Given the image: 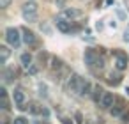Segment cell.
Returning <instances> with one entry per match:
<instances>
[{
	"label": "cell",
	"instance_id": "obj_1",
	"mask_svg": "<svg viewBox=\"0 0 129 124\" xmlns=\"http://www.w3.org/2000/svg\"><path fill=\"white\" fill-rule=\"evenodd\" d=\"M6 41H7L13 48H18V46H20V41H21L20 30H18L16 27H9V29L6 30Z\"/></svg>",
	"mask_w": 129,
	"mask_h": 124
},
{
	"label": "cell",
	"instance_id": "obj_2",
	"mask_svg": "<svg viewBox=\"0 0 129 124\" xmlns=\"http://www.w3.org/2000/svg\"><path fill=\"white\" fill-rule=\"evenodd\" d=\"M83 59H85V64H87L88 67H94V64H95V60L99 59V55H97L94 50H85Z\"/></svg>",
	"mask_w": 129,
	"mask_h": 124
},
{
	"label": "cell",
	"instance_id": "obj_3",
	"mask_svg": "<svg viewBox=\"0 0 129 124\" xmlns=\"http://www.w3.org/2000/svg\"><path fill=\"white\" fill-rule=\"evenodd\" d=\"M115 67L118 71H124L127 67V57L124 53H115Z\"/></svg>",
	"mask_w": 129,
	"mask_h": 124
},
{
	"label": "cell",
	"instance_id": "obj_4",
	"mask_svg": "<svg viewBox=\"0 0 129 124\" xmlns=\"http://www.w3.org/2000/svg\"><path fill=\"white\" fill-rule=\"evenodd\" d=\"M113 101H115L113 94H111V92H104V94H103V99H101V106H103V108H110V106L113 105Z\"/></svg>",
	"mask_w": 129,
	"mask_h": 124
},
{
	"label": "cell",
	"instance_id": "obj_5",
	"mask_svg": "<svg viewBox=\"0 0 129 124\" xmlns=\"http://www.w3.org/2000/svg\"><path fill=\"white\" fill-rule=\"evenodd\" d=\"M83 13L80 9H66L62 13V18H67V20H73V18H80Z\"/></svg>",
	"mask_w": 129,
	"mask_h": 124
},
{
	"label": "cell",
	"instance_id": "obj_6",
	"mask_svg": "<svg viewBox=\"0 0 129 124\" xmlns=\"http://www.w3.org/2000/svg\"><path fill=\"white\" fill-rule=\"evenodd\" d=\"M21 32H23V41H25L27 44H36V34H34L32 30H28V29H23Z\"/></svg>",
	"mask_w": 129,
	"mask_h": 124
},
{
	"label": "cell",
	"instance_id": "obj_7",
	"mask_svg": "<svg viewBox=\"0 0 129 124\" xmlns=\"http://www.w3.org/2000/svg\"><path fill=\"white\" fill-rule=\"evenodd\" d=\"M57 29H58L60 32H71V30H73L71 21H64L62 18H58V20H57Z\"/></svg>",
	"mask_w": 129,
	"mask_h": 124
},
{
	"label": "cell",
	"instance_id": "obj_8",
	"mask_svg": "<svg viewBox=\"0 0 129 124\" xmlns=\"http://www.w3.org/2000/svg\"><path fill=\"white\" fill-rule=\"evenodd\" d=\"M13 99H14L16 105H23V103H25V94H23L20 89H16V90L13 92Z\"/></svg>",
	"mask_w": 129,
	"mask_h": 124
},
{
	"label": "cell",
	"instance_id": "obj_9",
	"mask_svg": "<svg viewBox=\"0 0 129 124\" xmlns=\"http://www.w3.org/2000/svg\"><path fill=\"white\" fill-rule=\"evenodd\" d=\"M9 53L11 50L7 46H0V64H6V60L9 59Z\"/></svg>",
	"mask_w": 129,
	"mask_h": 124
},
{
	"label": "cell",
	"instance_id": "obj_10",
	"mask_svg": "<svg viewBox=\"0 0 129 124\" xmlns=\"http://www.w3.org/2000/svg\"><path fill=\"white\" fill-rule=\"evenodd\" d=\"M122 110H124V103H122V99H118V103L111 108V115H113V117H118V115L122 113Z\"/></svg>",
	"mask_w": 129,
	"mask_h": 124
},
{
	"label": "cell",
	"instance_id": "obj_11",
	"mask_svg": "<svg viewBox=\"0 0 129 124\" xmlns=\"http://www.w3.org/2000/svg\"><path fill=\"white\" fill-rule=\"evenodd\" d=\"M21 64H23V67L28 69V67L32 66V55H30V53H23V55H21Z\"/></svg>",
	"mask_w": 129,
	"mask_h": 124
},
{
	"label": "cell",
	"instance_id": "obj_12",
	"mask_svg": "<svg viewBox=\"0 0 129 124\" xmlns=\"http://www.w3.org/2000/svg\"><path fill=\"white\" fill-rule=\"evenodd\" d=\"M36 11H37L36 2H27V4L23 6V13H36Z\"/></svg>",
	"mask_w": 129,
	"mask_h": 124
},
{
	"label": "cell",
	"instance_id": "obj_13",
	"mask_svg": "<svg viewBox=\"0 0 129 124\" xmlns=\"http://www.w3.org/2000/svg\"><path fill=\"white\" fill-rule=\"evenodd\" d=\"M23 18H25V21H28V23L37 21V11H36V13H23Z\"/></svg>",
	"mask_w": 129,
	"mask_h": 124
},
{
	"label": "cell",
	"instance_id": "obj_14",
	"mask_svg": "<svg viewBox=\"0 0 129 124\" xmlns=\"http://www.w3.org/2000/svg\"><path fill=\"white\" fill-rule=\"evenodd\" d=\"M103 94H104V92H103V89H101V87H95V89H94V101H95V103H99V101L103 99Z\"/></svg>",
	"mask_w": 129,
	"mask_h": 124
},
{
	"label": "cell",
	"instance_id": "obj_15",
	"mask_svg": "<svg viewBox=\"0 0 129 124\" xmlns=\"http://www.w3.org/2000/svg\"><path fill=\"white\" fill-rule=\"evenodd\" d=\"M108 82H110V83H113V85H118V83H120V76H118V75H113V73H110V76H108Z\"/></svg>",
	"mask_w": 129,
	"mask_h": 124
},
{
	"label": "cell",
	"instance_id": "obj_16",
	"mask_svg": "<svg viewBox=\"0 0 129 124\" xmlns=\"http://www.w3.org/2000/svg\"><path fill=\"white\" fill-rule=\"evenodd\" d=\"M87 94H90V82H87V80H85V83H83V89H81V94H80V96H87Z\"/></svg>",
	"mask_w": 129,
	"mask_h": 124
},
{
	"label": "cell",
	"instance_id": "obj_17",
	"mask_svg": "<svg viewBox=\"0 0 129 124\" xmlns=\"http://www.w3.org/2000/svg\"><path fill=\"white\" fill-rule=\"evenodd\" d=\"M60 66H62V60H60V59H55V57H51V67H53V69H58Z\"/></svg>",
	"mask_w": 129,
	"mask_h": 124
},
{
	"label": "cell",
	"instance_id": "obj_18",
	"mask_svg": "<svg viewBox=\"0 0 129 124\" xmlns=\"http://www.w3.org/2000/svg\"><path fill=\"white\" fill-rule=\"evenodd\" d=\"M13 124H27V119H25V117H16V119L13 120Z\"/></svg>",
	"mask_w": 129,
	"mask_h": 124
},
{
	"label": "cell",
	"instance_id": "obj_19",
	"mask_svg": "<svg viewBox=\"0 0 129 124\" xmlns=\"http://www.w3.org/2000/svg\"><path fill=\"white\" fill-rule=\"evenodd\" d=\"M2 108L4 110H9V101H7V96L2 97Z\"/></svg>",
	"mask_w": 129,
	"mask_h": 124
},
{
	"label": "cell",
	"instance_id": "obj_20",
	"mask_svg": "<svg viewBox=\"0 0 129 124\" xmlns=\"http://www.w3.org/2000/svg\"><path fill=\"white\" fill-rule=\"evenodd\" d=\"M39 90H41L39 94H41L43 97H46V96H48V94H46V85H39Z\"/></svg>",
	"mask_w": 129,
	"mask_h": 124
},
{
	"label": "cell",
	"instance_id": "obj_21",
	"mask_svg": "<svg viewBox=\"0 0 129 124\" xmlns=\"http://www.w3.org/2000/svg\"><path fill=\"white\" fill-rule=\"evenodd\" d=\"M11 4V0H0V6H2V7H7Z\"/></svg>",
	"mask_w": 129,
	"mask_h": 124
},
{
	"label": "cell",
	"instance_id": "obj_22",
	"mask_svg": "<svg viewBox=\"0 0 129 124\" xmlns=\"http://www.w3.org/2000/svg\"><path fill=\"white\" fill-rule=\"evenodd\" d=\"M28 73H30V75H36V73H37V67H36V66H30V67H28Z\"/></svg>",
	"mask_w": 129,
	"mask_h": 124
},
{
	"label": "cell",
	"instance_id": "obj_23",
	"mask_svg": "<svg viewBox=\"0 0 129 124\" xmlns=\"http://www.w3.org/2000/svg\"><path fill=\"white\" fill-rule=\"evenodd\" d=\"M62 124H74V122H73L71 119H67V117H64V119H62Z\"/></svg>",
	"mask_w": 129,
	"mask_h": 124
},
{
	"label": "cell",
	"instance_id": "obj_24",
	"mask_svg": "<svg viewBox=\"0 0 129 124\" xmlns=\"http://www.w3.org/2000/svg\"><path fill=\"white\" fill-rule=\"evenodd\" d=\"M74 117H76V120H78V124H81V113H80V112H76V115H74Z\"/></svg>",
	"mask_w": 129,
	"mask_h": 124
},
{
	"label": "cell",
	"instance_id": "obj_25",
	"mask_svg": "<svg viewBox=\"0 0 129 124\" xmlns=\"http://www.w3.org/2000/svg\"><path fill=\"white\" fill-rule=\"evenodd\" d=\"M0 96H2V97H4V96H7V90H6L4 87H2V89H0Z\"/></svg>",
	"mask_w": 129,
	"mask_h": 124
},
{
	"label": "cell",
	"instance_id": "obj_26",
	"mask_svg": "<svg viewBox=\"0 0 129 124\" xmlns=\"http://www.w3.org/2000/svg\"><path fill=\"white\" fill-rule=\"evenodd\" d=\"M124 39H125V41H129V30H125V34H124Z\"/></svg>",
	"mask_w": 129,
	"mask_h": 124
},
{
	"label": "cell",
	"instance_id": "obj_27",
	"mask_svg": "<svg viewBox=\"0 0 129 124\" xmlns=\"http://www.w3.org/2000/svg\"><path fill=\"white\" fill-rule=\"evenodd\" d=\"M125 94H127V96H129V87H127V89H125Z\"/></svg>",
	"mask_w": 129,
	"mask_h": 124
}]
</instances>
